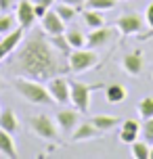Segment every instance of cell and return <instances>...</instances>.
Returning <instances> with one entry per match:
<instances>
[{"instance_id":"6da1fadb","label":"cell","mask_w":153,"mask_h":159,"mask_svg":"<svg viewBox=\"0 0 153 159\" xmlns=\"http://www.w3.org/2000/svg\"><path fill=\"white\" fill-rule=\"evenodd\" d=\"M11 71L15 75L32 78L38 82H46L53 75L69 71L67 57L53 44L50 36L40 30H34L32 34L19 42V46L11 52Z\"/></svg>"},{"instance_id":"7a4b0ae2","label":"cell","mask_w":153,"mask_h":159,"mask_svg":"<svg viewBox=\"0 0 153 159\" xmlns=\"http://www.w3.org/2000/svg\"><path fill=\"white\" fill-rule=\"evenodd\" d=\"M13 86H15V90L19 92V96H23L25 101H27V103H32V105L55 103V101H53V96H50V92H49V88L42 86V82H38V80L23 78V75H15Z\"/></svg>"},{"instance_id":"3957f363","label":"cell","mask_w":153,"mask_h":159,"mask_svg":"<svg viewBox=\"0 0 153 159\" xmlns=\"http://www.w3.org/2000/svg\"><path fill=\"white\" fill-rule=\"evenodd\" d=\"M99 63V52L95 48H73L72 52L67 55V65H69V71L72 73H84L97 67Z\"/></svg>"},{"instance_id":"277c9868","label":"cell","mask_w":153,"mask_h":159,"mask_svg":"<svg viewBox=\"0 0 153 159\" xmlns=\"http://www.w3.org/2000/svg\"><path fill=\"white\" fill-rule=\"evenodd\" d=\"M69 88H72V105L82 113V115H84V113H88V109H90V94H92L95 90H101V88H105V84L69 82Z\"/></svg>"},{"instance_id":"5b68a950","label":"cell","mask_w":153,"mask_h":159,"mask_svg":"<svg viewBox=\"0 0 153 159\" xmlns=\"http://www.w3.org/2000/svg\"><path fill=\"white\" fill-rule=\"evenodd\" d=\"M30 130L38 138H42V140H50V143L59 140V126H57V121L53 117H49V115H44V113H38V115L30 117Z\"/></svg>"},{"instance_id":"8992f818","label":"cell","mask_w":153,"mask_h":159,"mask_svg":"<svg viewBox=\"0 0 153 159\" xmlns=\"http://www.w3.org/2000/svg\"><path fill=\"white\" fill-rule=\"evenodd\" d=\"M46 88H49L53 101L59 105H67L72 103V88H69V80L65 78L63 73L53 75L50 80H46Z\"/></svg>"},{"instance_id":"52a82bcc","label":"cell","mask_w":153,"mask_h":159,"mask_svg":"<svg viewBox=\"0 0 153 159\" xmlns=\"http://www.w3.org/2000/svg\"><path fill=\"white\" fill-rule=\"evenodd\" d=\"M145 27V17H141L138 13H124L115 19V30L122 36H137L143 32Z\"/></svg>"},{"instance_id":"ba28073f","label":"cell","mask_w":153,"mask_h":159,"mask_svg":"<svg viewBox=\"0 0 153 159\" xmlns=\"http://www.w3.org/2000/svg\"><path fill=\"white\" fill-rule=\"evenodd\" d=\"M65 21L61 19V17L57 15L55 8H49L46 13H44V17H40V27L42 32L46 34V36H59V34H65Z\"/></svg>"},{"instance_id":"9c48e42d","label":"cell","mask_w":153,"mask_h":159,"mask_svg":"<svg viewBox=\"0 0 153 159\" xmlns=\"http://www.w3.org/2000/svg\"><path fill=\"white\" fill-rule=\"evenodd\" d=\"M15 17H17V23L21 30H32L34 23H36V13H34V2L32 0H19L17 2V11H15Z\"/></svg>"},{"instance_id":"30bf717a","label":"cell","mask_w":153,"mask_h":159,"mask_svg":"<svg viewBox=\"0 0 153 159\" xmlns=\"http://www.w3.org/2000/svg\"><path fill=\"white\" fill-rule=\"evenodd\" d=\"M80 115L82 113L78 109H61V111H57L55 121L63 134H72L76 130V126L80 124Z\"/></svg>"},{"instance_id":"8fae6325","label":"cell","mask_w":153,"mask_h":159,"mask_svg":"<svg viewBox=\"0 0 153 159\" xmlns=\"http://www.w3.org/2000/svg\"><path fill=\"white\" fill-rule=\"evenodd\" d=\"M113 38H115V30H113V27H107V25L95 27V30L86 36V46L97 50V48H103L105 44H109Z\"/></svg>"},{"instance_id":"7c38bea8","label":"cell","mask_w":153,"mask_h":159,"mask_svg":"<svg viewBox=\"0 0 153 159\" xmlns=\"http://www.w3.org/2000/svg\"><path fill=\"white\" fill-rule=\"evenodd\" d=\"M105 132H101L92 121H84V124H78L76 130H73L69 138L72 143H86V140H95V138H101Z\"/></svg>"},{"instance_id":"4fadbf2b","label":"cell","mask_w":153,"mask_h":159,"mask_svg":"<svg viewBox=\"0 0 153 159\" xmlns=\"http://www.w3.org/2000/svg\"><path fill=\"white\" fill-rule=\"evenodd\" d=\"M23 36H25V30L17 27V30H13L11 34H7V36L0 38V61H4L7 57H11V52L19 46V42L23 40Z\"/></svg>"},{"instance_id":"5bb4252c","label":"cell","mask_w":153,"mask_h":159,"mask_svg":"<svg viewBox=\"0 0 153 159\" xmlns=\"http://www.w3.org/2000/svg\"><path fill=\"white\" fill-rule=\"evenodd\" d=\"M143 65H145V61H143V52L141 50L128 52V55L122 59V69L128 73V75H132V78H137V75L143 73Z\"/></svg>"},{"instance_id":"9a60e30c","label":"cell","mask_w":153,"mask_h":159,"mask_svg":"<svg viewBox=\"0 0 153 159\" xmlns=\"http://www.w3.org/2000/svg\"><path fill=\"white\" fill-rule=\"evenodd\" d=\"M0 155L7 159H17L19 151H17V144L13 140V134L0 128Z\"/></svg>"},{"instance_id":"2e32d148","label":"cell","mask_w":153,"mask_h":159,"mask_svg":"<svg viewBox=\"0 0 153 159\" xmlns=\"http://www.w3.org/2000/svg\"><path fill=\"white\" fill-rule=\"evenodd\" d=\"M90 121L95 124V126L101 130V132H109L113 128H118L122 124V117L118 115H107V113H101V115H95V117H90Z\"/></svg>"},{"instance_id":"e0dca14e","label":"cell","mask_w":153,"mask_h":159,"mask_svg":"<svg viewBox=\"0 0 153 159\" xmlns=\"http://www.w3.org/2000/svg\"><path fill=\"white\" fill-rule=\"evenodd\" d=\"M126 96H128V90L122 86V84H109V86L105 88V98H107V103H109V105L124 103Z\"/></svg>"},{"instance_id":"ac0fdd59","label":"cell","mask_w":153,"mask_h":159,"mask_svg":"<svg viewBox=\"0 0 153 159\" xmlns=\"http://www.w3.org/2000/svg\"><path fill=\"white\" fill-rule=\"evenodd\" d=\"M0 128L11 132V134H15L19 130V119H17V113L13 109H2L0 111Z\"/></svg>"},{"instance_id":"d6986e66","label":"cell","mask_w":153,"mask_h":159,"mask_svg":"<svg viewBox=\"0 0 153 159\" xmlns=\"http://www.w3.org/2000/svg\"><path fill=\"white\" fill-rule=\"evenodd\" d=\"M82 21L88 25L90 30H95V27H103V25H105L103 11H95V8H84V11H82Z\"/></svg>"},{"instance_id":"ffe728a7","label":"cell","mask_w":153,"mask_h":159,"mask_svg":"<svg viewBox=\"0 0 153 159\" xmlns=\"http://www.w3.org/2000/svg\"><path fill=\"white\" fill-rule=\"evenodd\" d=\"M65 38H67V42H69L72 48H84L86 46V36L78 27H67L65 30Z\"/></svg>"},{"instance_id":"44dd1931","label":"cell","mask_w":153,"mask_h":159,"mask_svg":"<svg viewBox=\"0 0 153 159\" xmlns=\"http://www.w3.org/2000/svg\"><path fill=\"white\" fill-rule=\"evenodd\" d=\"M55 11H57V15L61 17L65 23H72L73 19L78 17V8L72 7V4H65V2H57V4H55Z\"/></svg>"},{"instance_id":"7402d4cb","label":"cell","mask_w":153,"mask_h":159,"mask_svg":"<svg viewBox=\"0 0 153 159\" xmlns=\"http://www.w3.org/2000/svg\"><path fill=\"white\" fill-rule=\"evenodd\" d=\"M149 151H151V147L147 140H134L130 144V155L134 159H149Z\"/></svg>"},{"instance_id":"603a6c76","label":"cell","mask_w":153,"mask_h":159,"mask_svg":"<svg viewBox=\"0 0 153 159\" xmlns=\"http://www.w3.org/2000/svg\"><path fill=\"white\" fill-rule=\"evenodd\" d=\"M17 17L11 13H0V36H7L13 30H17Z\"/></svg>"},{"instance_id":"cb8c5ba5","label":"cell","mask_w":153,"mask_h":159,"mask_svg":"<svg viewBox=\"0 0 153 159\" xmlns=\"http://www.w3.org/2000/svg\"><path fill=\"white\" fill-rule=\"evenodd\" d=\"M137 111H138V115H141V119L153 117V96H143L137 105Z\"/></svg>"},{"instance_id":"d4e9b609","label":"cell","mask_w":153,"mask_h":159,"mask_svg":"<svg viewBox=\"0 0 153 159\" xmlns=\"http://www.w3.org/2000/svg\"><path fill=\"white\" fill-rule=\"evenodd\" d=\"M115 4H118V0H86V4L84 7L86 8H95V11H111V8H115Z\"/></svg>"},{"instance_id":"484cf974","label":"cell","mask_w":153,"mask_h":159,"mask_svg":"<svg viewBox=\"0 0 153 159\" xmlns=\"http://www.w3.org/2000/svg\"><path fill=\"white\" fill-rule=\"evenodd\" d=\"M50 40H53V44H55V46L59 48V50H61L65 57H67V55H69V52L73 50V48L69 46L67 38H65V34H59V36H50Z\"/></svg>"},{"instance_id":"4316f807","label":"cell","mask_w":153,"mask_h":159,"mask_svg":"<svg viewBox=\"0 0 153 159\" xmlns=\"http://www.w3.org/2000/svg\"><path fill=\"white\" fill-rule=\"evenodd\" d=\"M141 136H143V140H147L149 144H153V117L143 119V126H141Z\"/></svg>"},{"instance_id":"83f0119b","label":"cell","mask_w":153,"mask_h":159,"mask_svg":"<svg viewBox=\"0 0 153 159\" xmlns=\"http://www.w3.org/2000/svg\"><path fill=\"white\" fill-rule=\"evenodd\" d=\"M120 140H122V143H126V144H132L134 140H138V132L122 128V130H120Z\"/></svg>"},{"instance_id":"f1b7e54d","label":"cell","mask_w":153,"mask_h":159,"mask_svg":"<svg viewBox=\"0 0 153 159\" xmlns=\"http://www.w3.org/2000/svg\"><path fill=\"white\" fill-rule=\"evenodd\" d=\"M122 128H126V130H134V132H141V126H138L137 119H124V121H122Z\"/></svg>"},{"instance_id":"f546056e","label":"cell","mask_w":153,"mask_h":159,"mask_svg":"<svg viewBox=\"0 0 153 159\" xmlns=\"http://www.w3.org/2000/svg\"><path fill=\"white\" fill-rule=\"evenodd\" d=\"M15 4L17 0H0V13H11Z\"/></svg>"},{"instance_id":"4dcf8cb0","label":"cell","mask_w":153,"mask_h":159,"mask_svg":"<svg viewBox=\"0 0 153 159\" xmlns=\"http://www.w3.org/2000/svg\"><path fill=\"white\" fill-rule=\"evenodd\" d=\"M145 23L149 25V30L153 32V2L147 7V11H145Z\"/></svg>"},{"instance_id":"1f68e13d","label":"cell","mask_w":153,"mask_h":159,"mask_svg":"<svg viewBox=\"0 0 153 159\" xmlns=\"http://www.w3.org/2000/svg\"><path fill=\"white\" fill-rule=\"evenodd\" d=\"M49 11V7H44V4H34V13H36V17L40 19V17H44V13Z\"/></svg>"},{"instance_id":"d6a6232c","label":"cell","mask_w":153,"mask_h":159,"mask_svg":"<svg viewBox=\"0 0 153 159\" xmlns=\"http://www.w3.org/2000/svg\"><path fill=\"white\" fill-rule=\"evenodd\" d=\"M59 2H65V4H72V7H76V8H82L84 4H86V0H59Z\"/></svg>"},{"instance_id":"836d02e7","label":"cell","mask_w":153,"mask_h":159,"mask_svg":"<svg viewBox=\"0 0 153 159\" xmlns=\"http://www.w3.org/2000/svg\"><path fill=\"white\" fill-rule=\"evenodd\" d=\"M34 4H44V7H53V4H55V0H32Z\"/></svg>"},{"instance_id":"e575fe53","label":"cell","mask_w":153,"mask_h":159,"mask_svg":"<svg viewBox=\"0 0 153 159\" xmlns=\"http://www.w3.org/2000/svg\"><path fill=\"white\" fill-rule=\"evenodd\" d=\"M2 88H4V82H2V78H0V90H2Z\"/></svg>"},{"instance_id":"d590c367","label":"cell","mask_w":153,"mask_h":159,"mask_svg":"<svg viewBox=\"0 0 153 159\" xmlns=\"http://www.w3.org/2000/svg\"><path fill=\"white\" fill-rule=\"evenodd\" d=\"M0 111H2V109H0Z\"/></svg>"},{"instance_id":"8d00e7d4","label":"cell","mask_w":153,"mask_h":159,"mask_svg":"<svg viewBox=\"0 0 153 159\" xmlns=\"http://www.w3.org/2000/svg\"><path fill=\"white\" fill-rule=\"evenodd\" d=\"M0 38H2V36H0Z\"/></svg>"}]
</instances>
